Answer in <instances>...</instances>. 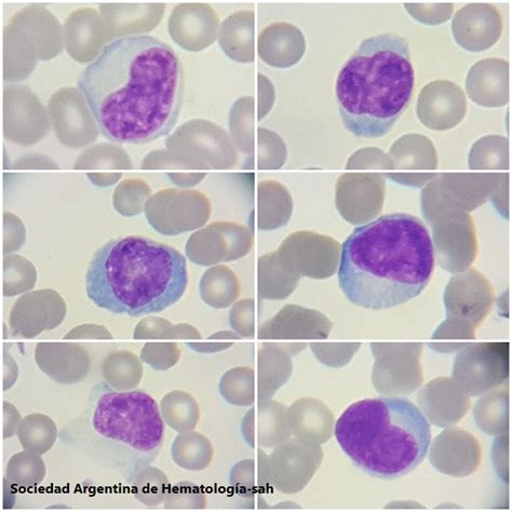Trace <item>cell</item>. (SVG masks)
I'll return each instance as SVG.
<instances>
[{"label":"cell","mask_w":512,"mask_h":512,"mask_svg":"<svg viewBox=\"0 0 512 512\" xmlns=\"http://www.w3.org/2000/svg\"><path fill=\"white\" fill-rule=\"evenodd\" d=\"M435 269V249L424 223L393 213L357 227L345 240L340 288L354 305L382 311L419 296Z\"/></svg>","instance_id":"7a4b0ae2"},{"label":"cell","mask_w":512,"mask_h":512,"mask_svg":"<svg viewBox=\"0 0 512 512\" xmlns=\"http://www.w3.org/2000/svg\"><path fill=\"white\" fill-rule=\"evenodd\" d=\"M36 271L30 262L21 259H8L4 266V295L15 296L34 288Z\"/></svg>","instance_id":"e0dca14e"},{"label":"cell","mask_w":512,"mask_h":512,"mask_svg":"<svg viewBox=\"0 0 512 512\" xmlns=\"http://www.w3.org/2000/svg\"><path fill=\"white\" fill-rule=\"evenodd\" d=\"M414 86L406 38L381 34L363 40L336 82V99L345 128L357 138L385 137L407 110Z\"/></svg>","instance_id":"5b68a950"},{"label":"cell","mask_w":512,"mask_h":512,"mask_svg":"<svg viewBox=\"0 0 512 512\" xmlns=\"http://www.w3.org/2000/svg\"><path fill=\"white\" fill-rule=\"evenodd\" d=\"M434 228V249L441 267L452 273L465 271L474 263L477 237L473 220L460 210L440 215L430 223Z\"/></svg>","instance_id":"52a82bcc"},{"label":"cell","mask_w":512,"mask_h":512,"mask_svg":"<svg viewBox=\"0 0 512 512\" xmlns=\"http://www.w3.org/2000/svg\"><path fill=\"white\" fill-rule=\"evenodd\" d=\"M164 439L165 423L150 395L117 392L106 383L91 390L87 407L61 433L64 444L114 469L128 483L155 462Z\"/></svg>","instance_id":"277c9868"},{"label":"cell","mask_w":512,"mask_h":512,"mask_svg":"<svg viewBox=\"0 0 512 512\" xmlns=\"http://www.w3.org/2000/svg\"><path fill=\"white\" fill-rule=\"evenodd\" d=\"M46 473L42 455L24 450L10 458L6 468V479L17 489L32 490L43 483Z\"/></svg>","instance_id":"5bb4252c"},{"label":"cell","mask_w":512,"mask_h":512,"mask_svg":"<svg viewBox=\"0 0 512 512\" xmlns=\"http://www.w3.org/2000/svg\"><path fill=\"white\" fill-rule=\"evenodd\" d=\"M197 406L186 395L168 396L163 403V415L174 428L193 427L197 423Z\"/></svg>","instance_id":"ac0fdd59"},{"label":"cell","mask_w":512,"mask_h":512,"mask_svg":"<svg viewBox=\"0 0 512 512\" xmlns=\"http://www.w3.org/2000/svg\"><path fill=\"white\" fill-rule=\"evenodd\" d=\"M64 30L66 49L79 62L86 63L98 58L103 45L109 42L105 23L94 9L84 8L73 12L65 22Z\"/></svg>","instance_id":"7c38bea8"},{"label":"cell","mask_w":512,"mask_h":512,"mask_svg":"<svg viewBox=\"0 0 512 512\" xmlns=\"http://www.w3.org/2000/svg\"><path fill=\"white\" fill-rule=\"evenodd\" d=\"M66 315V305L55 290L25 294L13 306L9 323L13 333L26 339L59 327Z\"/></svg>","instance_id":"9c48e42d"},{"label":"cell","mask_w":512,"mask_h":512,"mask_svg":"<svg viewBox=\"0 0 512 512\" xmlns=\"http://www.w3.org/2000/svg\"><path fill=\"white\" fill-rule=\"evenodd\" d=\"M17 435L25 451L44 455L55 446L59 431L51 417L34 413L24 417Z\"/></svg>","instance_id":"4fadbf2b"},{"label":"cell","mask_w":512,"mask_h":512,"mask_svg":"<svg viewBox=\"0 0 512 512\" xmlns=\"http://www.w3.org/2000/svg\"><path fill=\"white\" fill-rule=\"evenodd\" d=\"M509 344L483 343L466 347L455 359L454 376L469 389L484 390L508 377Z\"/></svg>","instance_id":"ba28073f"},{"label":"cell","mask_w":512,"mask_h":512,"mask_svg":"<svg viewBox=\"0 0 512 512\" xmlns=\"http://www.w3.org/2000/svg\"><path fill=\"white\" fill-rule=\"evenodd\" d=\"M22 416L18 409L8 401L3 404V437L9 439L18 434L22 422Z\"/></svg>","instance_id":"ffe728a7"},{"label":"cell","mask_w":512,"mask_h":512,"mask_svg":"<svg viewBox=\"0 0 512 512\" xmlns=\"http://www.w3.org/2000/svg\"><path fill=\"white\" fill-rule=\"evenodd\" d=\"M137 358L128 352H114L104 359L102 374L105 383L117 392H129L140 381Z\"/></svg>","instance_id":"9a60e30c"},{"label":"cell","mask_w":512,"mask_h":512,"mask_svg":"<svg viewBox=\"0 0 512 512\" xmlns=\"http://www.w3.org/2000/svg\"><path fill=\"white\" fill-rule=\"evenodd\" d=\"M335 438L352 462L374 478L393 480L420 466L429 451L431 430L412 401L379 397L348 407Z\"/></svg>","instance_id":"8992f818"},{"label":"cell","mask_w":512,"mask_h":512,"mask_svg":"<svg viewBox=\"0 0 512 512\" xmlns=\"http://www.w3.org/2000/svg\"><path fill=\"white\" fill-rule=\"evenodd\" d=\"M37 366L52 381L74 385L83 381L90 370L86 349L69 343H39L36 346Z\"/></svg>","instance_id":"8fae6325"},{"label":"cell","mask_w":512,"mask_h":512,"mask_svg":"<svg viewBox=\"0 0 512 512\" xmlns=\"http://www.w3.org/2000/svg\"><path fill=\"white\" fill-rule=\"evenodd\" d=\"M65 340H82V339H113V335L104 327L98 325H83L69 334L65 335Z\"/></svg>","instance_id":"44dd1931"},{"label":"cell","mask_w":512,"mask_h":512,"mask_svg":"<svg viewBox=\"0 0 512 512\" xmlns=\"http://www.w3.org/2000/svg\"><path fill=\"white\" fill-rule=\"evenodd\" d=\"M103 136L143 145L177 125L185 72L175 50L154 36L119 37L107 44L77 80Z\"/></svg>","instance_id":"6da1fadb"},{"label":"cell","mask_w":512,"mask_h":512,"mask_svg":"<svg viewBox=\"0 0 512 512\" xmlns=\"http://www.w3.org/2000/svg\"><path fill=\"white\" fill-rule=\"evenodd\" d=\"M492 300L489 282L475 269L453 277L444 295L448 318L473 328L488 315Z\"/></svg>","instance_id":"30bf717a"},{"label":"cell","mask_w":512,"mask_h":512,"mask_svg":"<svg viewBox=\"0 0 512 512\" xmlns=\"http://www.w3.org/2000/svg\"><path fill=\"white\" fill-rule=\"evenodd\" d=\"M210 455L209 443L199 435L184 436L174 443V460L185 468H204Z\"/></svg>","instance_id":"2e32d148"},{"label":"cell","mask_w":512,"mask_h":512,"mask_svg":"<svg viewBox=\"0 0 512 512\" xmlns=\"http://www.w3.org/2000/svg\"><path fill=\"white\" fill-rule=\"evenodd\" d=\"M187 286L183 254L142 236L106 242L92 256L86 275L91 302L129 317L166 311L182 299Z\"/></svg>","instance_id":"3957f363"},{"label":"cell","mask_w":512,"mask_h":512,"mask_svg":"<svg viewBox=\"0 0 512 512\" xmlns=\"http://www.w3.org/2000/svg\"><path fill=\"white\" fill-rule=\"evenodd\" d=\"M398 143L406 152L403 153L396 145L393 147L392 153L395 155V165H397L398 170L436 169L435 148L424 154L419 153V148H417L416 153H411L404 139L399 140Z\"/></svg>","instance_id":"d6986e66"}]
</instances>
